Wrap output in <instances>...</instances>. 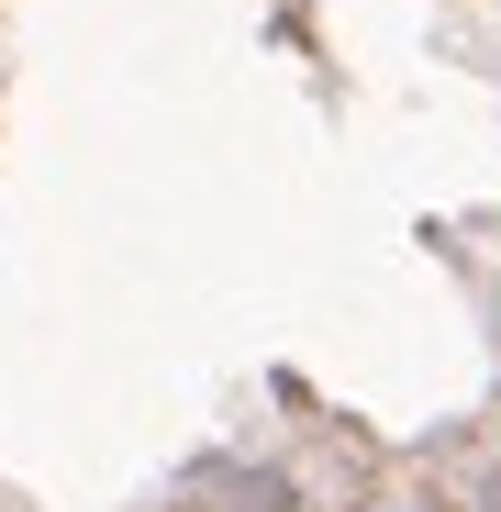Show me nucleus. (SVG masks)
<instances>
[{
	"label": "nucleus",
	"mask_w": 501,
	"mask_h": 512,
	"mask_svg": "<svg viewBox=\"0 0 501 512\" xmlns=\"http://www.w3.org/2000/svg\"><path fill=\"white\" fill-rule=\"evenodd\" d=\"M190 501L201 512H301V479L257 468V457H212V468H190Z\"/></svg>",
	"instance_id": "f257e3e1"
}]
</instances>
